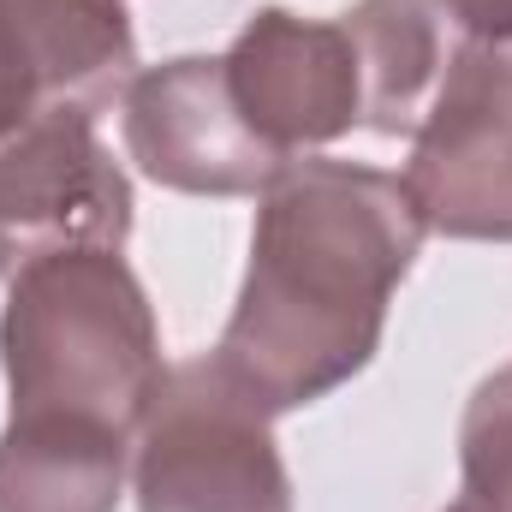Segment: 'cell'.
I'll use <instances>...</instances> for the list:
<instances>
[{"mask_svg": "<svg viewBox=\"0 0 512 512\" xmlns=\"http://www.w3.org/2000/svg\"><path fill=\"white\" fill-rule=\"evenodd\" d=\"M423 233L399 173L286 161L262 191L245 286L215 364L268 417L346 387L382 352L387 304L423 251Z\"/></svg>", "mask_w": 512, "mask_h": 512, "instance_id": "1", "label": "cell"}, {"mask_svg": "<svg viewBox=\"0 0 512 512\" xmlns=\"http://www.w3.org/2000/svg\"><path fill=\"white\" fill-rule=\"evenodd\" d=\"M6 417H66L137 441L167 382L161 328L120 251H60L18 268L0 310Z\"/></svg>", "mask_w": 512, "mask_h": 512, "instance_id": "2", "label": "cell"}, {"mask_svg": "<svg viewBox=\"0 0 512 512\" xmlns=\"http://www.w3.org/2000/svg\"><path fill=\"white\" fill-rule=\"evenodd\" d=\"M274 417L215 358L167 370L137 441V512H292Z\"/></svg>", "mask_w": 512, "mask_h": 512, "instance_id": "3", "label": "cell"}, {"mask_svg": "<svg viewBox=\"0 0 512 512\" xmlns=\"http://www.w3.org/2000/svg\"><path fill=\"white\" fill-rule=\"evenodd\" d=\"M399 179L429 233L512 245V36H465L447 54Z\"/></svg>", "mask_w": 512, "mask_h": 512, "instance_id": "4", "label": "cell"}, {"mask_svg": "<svg viewBox=\"0 0 512 512\" xmlns=\"http://www.w3.org/2000/svg\"><path fill=\"white\" fill-rule=\"evenodd\" d=\"M131 179L84 114H36L0 137V280L60 251H126Z\"/></svg>", "mask_w": 512, "mask_h": 512, "instance_id": "5", "label": "cell"}, {"mask_svg": "<svg viewBox=\"0 0 512 512\" xmlns=\"http://www.w3.org/2000/svg\"><path fill=\"white\" fill-rule=\"evenodd\" d=\"M120 131L137 173L185 197H262L286 167L245 126L227 66L209 54L143 66L120 96Z\"/></svg>", "mask_w": 512, "mask_h": 512, "instance_id": "6", "label": "cell"}, {"mask_svg": "<svg viewBox=\"0 0 512 512\" xmlns=\"http://www.w3.org/2000/svg\"><path fill=\"white\" fill-rule=\"evenodd\" d=\"M245 126L286 161L364 126V72L346 24L262 6L221 54Z\"/></svg>", "mask_w": 512, "mask_h": 512, "instance_id": "7", "label": "cell"}, {"mask_svg": "<svg viewBox=\"0 0 512 512\" xmlns=\"http://www.w3.org/2000/svg\"><path fill=\"white\" fill-rule=\"evenodd\" d=\"M30 66L42 114L102 120L137 78V30L126 0H0Z\"/></svg>", "mask_w": 512, "mask_h": 512, "instance_id": "8", "label": "cell"}, {"mask_svg": "<svg viewBox=\"0 0 512 512\" xmlns=\"http://www.w3.org/2000/svg\"><path fill=\"white\" fill-rule=\"evenodd\" d=\"M131 441L66 417H6L0 512H120Z\"/></svg>", "mask_w": 512, "mask_h": 512, "instance_id": "9", "label": "cell"}, {"mask_svg": "<svg viewBox=\"0 0 512 512\" xmlns=\"http://www.w3.org/2000/svg\"><path fill=\"white\" fill-rule=\"evenodd\" d=\"M340 24L364 72V126L382 137H411L447 66L441 12L429 0H358Z\"/></svg>", "mask_w": 512, "mask_h": 512, "instance_id": "10", "label": "cell"}, {"mask_svg": "<svg viewBox=\"0 0 512 512\" xmlns=\"http://www.w3.org/2000/svg\"><path fill=\"white\" fill-rule=\"evenodd\" d=\"M459 471L465 495L495 512H512V364L477 382L459 423Z\"/></svg>", "mask_w": 512, "mask_h": 512, "instance_id": "11", "label": "cell"}, {"mask_svg": "<svg viewBox=\"0 0 512 512\" xmlns=\"http://www.w3.org/2000/svg\"><path fill=\"white\" fill-rule=\"evenodd\" d=\"M36 114H42V102H36L30 66H24V54L12 42V24L0 18V137H12L24 120H36Z\"/></svg>", "mask_w": 512, "mask_h": 512, "instance_id": "12", "label": "cell"}, {"mask_svg": "<svg viewBox=\"0 0 512 512\" xmlns=\"http://www.w3.org/2000/svg\"><path fill=\"white\" fill-rule=\"evenodd\" d=\"M465 36H512V0H429Z\"/></svg>", "mask_w": 512, "mask_h": 512, "instance_id": "13", "label": "cell"}, {"mask_svg": "<svg viewBox=\"0 0 512 512\" xmlns=\"http://www.w3.org/2000/svg\"><path fill=\"white\" fill-rule=\"evenodd\" d=\"M447 512H495V507H483V501H471V495H459V501H453Z\"/></svg>", "mask_w": 512, "mask_h": 512, "instance_id": "14", "label": "cell"}]
</instances>
